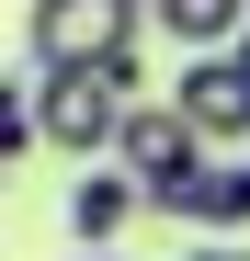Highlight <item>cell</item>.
<instances>
[{"mask_svg": "<svg viewBox=\"0 0 250 261\" xmlns=\"http://www.w3.org/2000/svg\"><path fill=\"white\" fill-rule=\"evenodd\" d=\"M137 34H148V0H34L23 57L34 68H114V57H137Z\"/></svg>", "mask_w": 250, "mask_h": 261, "instance_id": "cell-1", "label": "cell"}, {"mask_svg": "<svg viewBox=\"0 0 250 261\" xmlns=\"http://www.w3.org/2000/svg\"><path fill=\"white\" fill-rule=\"evenodd\" d=\"M205 125L182 114V102H137L125 114V137H114V170H137V193H148V216H171L193 182H205Z\"/></svg>", "mask_w": 250, "mask_h": 261, "instance_id": "cell-2", "label": "cell"}, {"mask_svg": "<svg viewBox=\"0 0 250 261\" xmlns=\"http://www.w3.org/2000/svg\"><path fill=\"white\" fill-rule=\"evenodd\" d=\"M171 102L205 125V148H250V34H239V46H216V57H182Z\"/></svg>", "mask_w": 250, "mask_h": 261, "instance_id": "cell-3", "label": "cell"}, {"mask_svg": "<svg viewBox=\"0 0 250 261\" xmlns=\"http://www.w3.org/2000/svg\"><path fill=\"white\" fill-rule=\"evenodd\" d=\"M148 216V193H137V170H114V159H91V170H68V239L80 250H114L125 227Z\"/></svg>", "mask_w": 250, "mask_h": 261, "instance_id": "cell-4", "label": "cell"}, {"mask_svg": "<svg viewBox=\"0 0 250 261\" xmlns=\"http://www.w3.org/2000/svg\"><path fill=\"white\" fill-rule=\"evenodd\" d=\"M171 227H216V239L250 227V148H216V159H205V182L171 204Z\"/></svg>", "mask_w": 250, "mask_h": 261, "instance_id": "cell-5", "label": "cell"}, {"mask_svg": "<svg viewBox=\"0 0 250 261\" xmlns=\"http://www.w3.org/2000/svg\"><path fill=\"white\" fill-rule=\"evenodd\" d=\"M148 23L171 34L182 57H216V46H239V34H250V0H148Z\"/></svg>", "mask_w": 250, "mask_h": 261, "instance_id": "cell-6", "label": "cell"}, {"mask_svg": "<svg viewBox=\"0 0 250 261\" xmlns=\"http://www.w3.org/2000/svg\"><path fill=\"white\" fill-rule=\"evenodd\" d=\"M182 261H250V250H239V239H205V250H182Z\"/></svg>", "mask_w": 250, "mask_h": 261, "instance_id": "cell-7", "label": "cell"}, {"mask_svg": "<svg viewBox=\"0 0 250 261\" xmlns=\"http://www.w3.org/2000/svg\"><path fill=\"white\" fill-rule=\"evenodd\" d=\"M80 261H114V250H80Z\"/></svg>", "mask_w": 250, "mask_h": 261, "instance_id": "cell-8", "label": "cell"}]
</instances>
